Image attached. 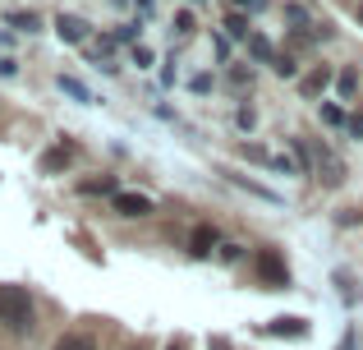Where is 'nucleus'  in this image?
Returning <instances> with one entry per match:
<instances>
[{
  "label": "nucleus",
  "mask_w": 363,
  "mask_h": 350,
  "mask_svg": "<svg viewBox=\"0 0 363 350\" xmlns=\"http://www.w3.org/2000/svg\"><path fill=\"white\" fill-rule=\"evenodd\" d=\"M37 323V309H33V295L23 286H0V327L14 337H28Z\"/></svg>",
  "instance_id": "obj_1"
},
{
  "label": "nucleus",
  "mask_w": 363,
  "mask_h": 350,
  "mask_svg": "<svg viewBox=\"0 0 363 350\" xmlns=\"http://www.w3.org/2000/svg\"><path fill=\"white\" fill-rule=\"evenodd\" d=\"M253 268H257V281H262L267 290H276V286H290V268H285V258L276 249H262L253 258Z\"/></svg>",
  "instance_id": "obj_2"
},
{
  "label": "nucleus",
  "mask_w": 363,
  "mask_h": 350,
  "mask_svg": "<svg viewBox=\"0 0 363 350\" xmlns=\"http://www.w3.org/2000/svg\"><path fill=\"white\" fill-rule=\"evenodd\" d=\"M308 153H313V171H318L322 180H327V185H345V166H340V157L331 153V148L313 143Z\"/></svg>",
  "instance_id": "obj_3"
},
{
  "label": "nucleus",
  "mask_w": 363,
  "mask_h": 350,
  "mask_svg": "<svg viewBox=\"0 0 363 350\" xmlns=\"http://www.w3.org/2000/svg\"><path fill=\"white\" fill-rule=\"evenodd\" d=\"M55 33H60V42H69V46H83L88 42V18H79V14H60L55 18Z\"/></svg>",
  "instance_id": "obj_4"
},
{
  "label": "nucleus",
  "mask_w": 363,
  "mask_h": 350,
  "mask_svg": "<svg viewBox=\"0 0 363 350\" xmlns=\"http://www.w3.org/2000/svg\"><path fill=\"white\" fill-rule=\"evenodd\" d=\"M111 207H116L120 217H129V222H133V217H152V198L147 194H124V189H120V194L111 198Z\"/></svg>",
  "instance_id": "obj_5"
},
{
  "label": "nucleus",
  "mask_w": 363,
  "mask_h": 350,
  "mask_svg": "<svg viewBox=\"0 0 363 350\" xmlns=\"http://www.w3.org/2000/svg\"><path fill=\"white\" fill-rule=\"evenodd\" d=\"M216 240H221V235H216V226H198L194 240H189V253H194V258H207V253L216 249Z\"/></svg>",
  "instance_id": "obj_6"
},
{
  "label": "nucleus",
  "mask_w": 363,
  "mask_h": 350,
  "mask_svg": "<svg viewBox=\"0 0 363 350\" xmlns=\"http://www.w3.org/2000/svg\"><path fill=\"white\" fill-rule=\"evenodd\" d=\"M267 337H308V323L303 318H276V323L262 327Z\"/></svg>",
  "instance_id": "obj_7"
},
{
  "label": "nucleus",
  "mask_w": 363,
  "mask_h": 350,
  "mask_svg": "<svg viewBox=\"0 0 363 350\" xmlns=\"http://www.w3.org/2000/svg\"><path fill=\"white\" fill-rule=\"evenodd\" d=\"M299 88H303V97H322V92L331 88V70H327V65H322V70H313L308 79L299 83Z\"/></svg>",
  "instance_id": "obj_8"
},
{
  "label": "nucleus",
  "mask_w": 363,
  "mask_h": 350,
  "mask_svg": "<svg viewBox=\"0 0 363 350\" xmlns=\"http://www.w3.org/2000/svg\"><path fill=\"white\" fill-rule=\"evenodd\" d=\"M248 55H253L257 65H276V51H272V42H267L262 33H248Z\"/></svg>",
  "instance_id": "obj_9"
},
{
  "label": "nucleus",
  "mask_w": 363,
  "mask_h": 350,
  "mask_svg": "<svg viewBox=\"0 0 363 350\" xmlns=\"http://www.w3.org/2000/svg\"><path fill=\"white\" fill-rule=\"evenodd\" d=\"M51 350H97V341H92L88 332H65L60 341H55Z\"/></svg>",
  "instance_id": "obj_10"
},
{
  "label": "nucleus",
  "mask_w": 363,
  "mask_h": 350,
  "mask_svg": "<svg viewBox=\"0 0 363 350\" xmlns=\"http://www.w3.org/2000/svg\"><path fill=\"white\" fill-rule=\"evenodd\" d=\"M55 83H60V92H69L74 102H92L88 83H79V79H74V74H60V79H55Z\"/></svg>",
  "instance_id": "obj_11"
},
{
  "label": "nucleus",
  "mask_w": 363,
  "mask_h": 350,
  "mask_svg": "<svg viewBox=\"0 0 363 350\" xmlns=\"http://www.w3.org/2000/svg\"><path fill=\"white\" fill-rule=\"evenodd\" d=\"M235 180V185H240V189H248V194H253V198H262V203H281V194H272V189H267V185H253V180H244V175H230Z\"/></svg>",
  "instance_id": "obj_12"
},
{
  "label": "nucleus",
  "mask_w": 363,
  "mask_h": 350,
  "mask_svg": "<svg viewBox=\"0 0 363 350\" xmlns=\"http://www.w3.org/2000/svg\"><path fill=\"white\" fill-rule=\"evenodd\" d=\"M9 28H23V33H37V28H42V18H37V14H28V9H14V14H9Z\"/></svg>",
  "instance_id": "obj_13"
},
{
  "label": "nucleus",
  "mask_w": 363,
  "mask_h": 350,
  "mask_svg": "<svg viewBox=\"0 0 363 350\" xmlns=\"http://www.w3.org/2000/svg\"><path fill=\"white\" fill-rule=\"evenodd\" d=\"M60 166H69V148H55L42 157V171H60Z\"/></svg>",
  "instance_id": "obj_14"
},
{
  "label": "nucleus",
  "mask_w": 363,
  "mask_h": 350,
  "mask_svg": "<svg viewBox=\"0 0 363 350\" xmlns=\"http://www.w3.org/2000/svg\"><path fill=\"white\" fill-rule=\"evenodd\" d=\"M281 79H299V65H294V55H276V65H272Z\"/></svg>",
  "instance_id": "obj_15"
},
{
  "label": "nucleus",
  "mask_w": 363,
  "mask_h": 350,
  "mask_svg": "<svg viewBox=\"0 0 363 350\" xmlns=\"http://www.w3.org/2000/svg\"><path fill=\"white\" fill-rule=\"evenodd\" d=\"M83 194H111V198H116L120 189H116V180H88V185H83Z\"/></svg>",
  "instance_id": "obj_16"
},
{
  "label": "nucleus",
  "mask_w": 363,
  "mask_h": 350,
  "mask_svg": "<svg viewBox=\"0 0 363 350\" xmlns=\"http://www.w3.org/2000/svg\"><path fill=\"white\" fill-rule=\"evenodd\" d=\"M336 88H340V97H354V88H359V74H354V70H345V74L336 79Z\"/></svg>",
  "instance_id": "obj_17"
},
{
  "label": "nucleus",
  "mask_w": 363,
  "mask_h": 350,
  "mask_svg": "<svg viewBox=\"0 0 363 350\" xmlns=\"http://www.w3.org/2000/svg\"><path fill=\"white\" fill-rule=\"evenodd\" d=\"M225 28H230V37H244V42H248V18L244 14H230V18H225Z\"/></svg>",
  "instance_id": "obj_18"
},
{
  "label": "nucleus",
  "mask_w": 363,
  "mask_h": 350,
  "mask_svg": "<svg viewBox=\"0 0 363 350\" xmlns=\"http://www.w3.org/2000/svg\"><path fill=\"white\" fill-rule=\"evenodd\" d=\"M230 83H235V88H253V70L235 65V70H230Z\"/></svg>",
  "instance_id": "obj_19"
},
{
  "label": "nucleus",
  "mask_w": 363,
  "mask_h": 350,
  "mask_svg": "<svg viewBox=\"0 0 363 350\" xmlns=\"http://www.w3.org/2000/svg\"><path fill=\"white\" fill-rule=\"evenodd\" d=\"M285 23H294V33H299V28L308 23V14H303L299 5H285Z\"/></svg>",
  "instance_id": "obj_20"
},
{
  "label": "nucleus",
  "mask_w": 363,
  "mask_h": 350,
  "mask_svg": "<svg viewBox=\"0 0 363 350\" xmlns=\"http://www.w3.org/2000/svg\"><path fill=\"white\" fill-rule=\"evenodd\" d=\"M175 33H179V37L194 33V14H189V9H179V14H175Z\"/></svg>",
  "instance_id": "obj_21"
},
{
  "label": "nucleus",
  "mask_w": 363,
  "mask_h": 350,
  "mask_svg": "<svg viewBox=\"0 0 363 350\" xmlns=\"http://www.w3.org/2000/svg\"><path fill=\"white\" fill-rule=\"evenodd\" d=\"M221 263H240L244 258V244H221V253H216Z\"/></svg>",
  "instance_id": "obj_22"
},
{
  "label": "nucleus",
  "mask_w": 363,
  "mask_h": 350,
  "mask_svg": "<svg viewBox=\"0 0 363 350\" xmlns=\"http://www.w3.org/2000/svg\"><path fill=\"white\" fill-rule=\"evenodd\" d=\"M235 120H240V129H253L257 125V111L253 106H240V111H235Z\"/></svg>",
  "instance_id": "obj_23"
},
{
  "label": "nucleus",
  "mask_w": 363,
  "mask_h": 350,
  "mask_svg": "<svg viewBox=\"0 0 363 350\" xmlns=\"http://www.w3.org/2000/svg\"><path fill=\"white\" fill-rule=\"evenodd\" d=\"M322 125H345V111L340 106H322Z\"/></svg>",
  "instance_id": "obj_24"
},
{
  "label": "nucleus",
  "mask_w": 363,
  "mask_h": 350,
  "mask_svg": "<svg viewBox=\"0 0 363 350\" xmlns=\"http://www.w3.org/2000/svg\"><path fill=\"white\" fill-rule=\"evenodd\" d=\"M133 65H138V70H147V65H152V51H147V46H133Z\"/></svg>",
  "instance_id": "obj_25"
},
{
  "label": "nucleus",
  "mask_w": 363,
  "mask_h": 350,
  "mask_svg": "<svg viewBox=\"0 0 363 350\" xmlns=\"http://www.w3.org/2000/svg\"><path fill=\"white\" fill-rule=\"evenodd\" d=\"M194 92H212V74H194V83H189Z\"/></svg>",
  "instance_id": "obj_26"
},
{
  "label": "nucleus",
  "mask_w": 363,
  "mask_h": 350,
  "mask_svg": "<svg viewBox=\"0 0 363 350\" xmlns=\"http://www.w3.org/2000/svg\"><path fill=\"white\" fill-rule=\"evenodd\" d=\"M345 125H350V134H354V138H363V111H354V116H350Z\"/></svg>",
  "instance_id": "obj_27"
},
{
  "label": "nucleus",
  "mask_w": 363,
  "mask_h": 350,
  "mask_svg": "<svg viewBox=\"0 0 363 350\" xmlns=\"http://www.w3.org/2000/svg\"><path fill=\"white\" fill-rule=\"evenodd\" d=\"M133 37H138V23H124L120 33H116V42H133Z\"/></svg>",
  "instance_id": "obj_28"
},
{
  "label": "nucleus",
  "mask_w": 363,
  "mask_h": 350,
  "mask_svg": "<svg viewBox=\"0 0 363 350\" xmlns=\"http://www.w3.org/2000/svg\"><path fill=\"white\" fill-rule=\"evenodd\" d=\"M235 5H240V9H253V14H257V9H267V0H235Z\"/></svg>",
  "instance_id": "obj_29"
},
{
  "label": "nucleus",
  "mask_w": 363,
  "mask_h": 350,
  "mask_svg": "<svg viewBox=\"0 0 363 350\" xmlns=\"http://www.w3.org/2000/svg\"><path fill=\"white\" fill-rule=\"evenodd\" d=\"M340 350H354V332H345V337H340Z\"/></svg>",
  "instance_id": "obj_30"
},
{
  "label": "nucleus",
  "mask_w": 363,
  "mask_h": 350,
  "mask_svg": "<svg viewBox=\"0 0 363 350\" xmlns=\"http://www.w3.org/2000/svg\"><path fill=\"white\" fill-rule=\"evenodd\" d=\"M359 18H363V0H359Z\"/></svg>",
  "instance_id": "obj_31"
},
{
  "label": "nucleus",
  "mask_w": 363,
  "mask_h": 350,
  "mask_svg": "<svg viewBox=\"0 0 363 350\" xmlns=\"http://www.w3.org/2000/svg\"><path fill=\"white\" fill-rule=\"evenodd\" d=\"M170 350H179V346H170Z\"/></svg>",
  "instance_id": "obj_32"
}]
</instances>
